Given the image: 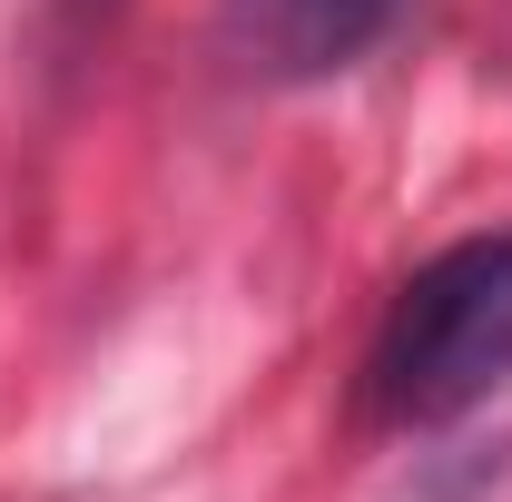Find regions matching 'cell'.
<instances>
[{
  "instance_id": "obj_2",
  "label": "cell",
  "mask_w": 512,
  "mask_h": 502,
  "mask_svg": "<svg viewBox=\"0 0 512 502\" xmlns=\"http://www.w3.org/2000/svg\"><path fill=\"white\" fill-rule=\"evenodd\" d=\"M414 0H217V60L256 89H325L404 30Z\"/></svg>"
},
{
  "instance_id": "obj_1",
  "label": "cell",
  "mask_w": 512,
  "mask_h": 502,
  "mask_svg": "<svg viewBox=\"0 0 512 502\" xmlns=\"http://www.w3.org/2000/svg\"><path fill=\"white\" fill-rule=\"evenodd\" d=\"M512 394V227L453 237L375 315L355 414L375 434H453Z\"/></svg>"
}]
</instances>
